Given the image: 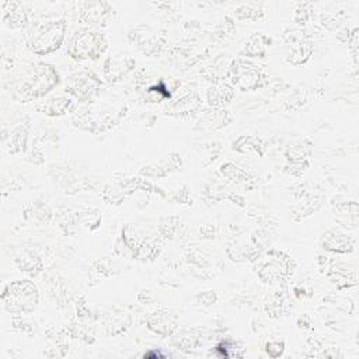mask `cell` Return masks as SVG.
<instances>
[{"instance_id":"cell-12","label":"cell","mask_w":359,"mask_h":359,"mask_svg":"<svg viewBox=\"0 0 359 359\" xmlns=\"http://www.w3.org/2000/svg\"><path fill=\"white\" fill-rule=\"evenodd\" d=\"M146 324L149 330L162 337H171L178 328V320L170 310H156L151 313L146 319Z\"/></svg>"},{"instance_id":"cell-1","label":"cell","mask_w":359,"mask_h":359,"mask_svg":"<svg viewBox=\"0 0 359 359\" xmlns=\"http://www.w3.org/2000/svg\"><path fill=\"white\" fill-rule=\"evenodd\" d=\"M61 83L59 72L49 64L37 62L23 71V76L13 80L9 92L20 103H28L49 95Z\"/></svg>"},{"instance_id":"cell-24","label":"cell","mask_w":359,"mask_h":359,"mask_svg":"<svg viewBox=\"0 0 359 359\" xmlns=\"http://www.w3.org/2000/svg\"><path fill=\"white\" fill-rule=\"evenodd\" d=\"M236 14L238 18H242V20H257L264 14V12L261 10V5L250 3V5H245L242 8H238L236 10Z\"/></svg>"},{"instance_id":"cell-21","label":"cell","mask_w":359,"mask_h":359,"mask_svg":"<svg viewBox=\"0 0 359 359\" xmlns=\"http://www.w3.org/2000/svg\"><path fill=\"white\" fill-rule=\"evenodd\" d=\"M16 261H17L21 271H24V273L37 274L38 271H41V268H42V262H41L40 257L36 253H32V251H24L23 254H20L16 258Z\"/></svg>"},{"instance_id":"cell-10","label":"cell","mask_w":359,"mask_h":359,"mask_svg":"<svg viewBox=\"0 0 359 359\" xmlns=\"http://www.w3.org/2000/svg\"><path fill=\"white\" fill-rule=\"evenodd\" d=\"M132 42L145 53L156 55L164 47V38H162L156 32L149 27L135 28L129 34Z\"/></svg>"},{"instance_id":"cell-17","label":"cell","mask_w":359,"mask_h":359,"mask_svg":"<svg viewBox=\"0 0 359 359\" xmlns=\"http://www.w3.org/2000/svg\"><path fill=\"white\" fill-rule=\"evenodd\" d=\"M313 51H314L313 42L308 38H301L299 41L292 44V48L286 56V61L289 65H293V66L305 65L310 59Z\"/></svg>"},{"instance_id":"cell-7","label":"cell","mask_w":359,"mask_h":359,"mask_svg":"<svg viewBox=\"0 0 359 359\" xmlns=\"http://www.w3.org/2000/svg\"><path fill=\"white\" fill-rule=\"evenodd\" d=\"M101 80L93 72H79L66 82L65 92L80 103H92L100 93Z\"/></svg>"},{"instance_id":"cell-20","label":"cell","mask_w":359,"mask_h":359,"mask_svg":"<svg viewBox=\"0 0 359 359\" xmlns=\"http://www.w3.org/2000/svg\"><path fill=\"white\" fill-rule=\"evenodd\" d=\"M269 45H271V38L262 33H254L240 52V58H264Z\"/></svg>"},{"instance_id":"cell-5","label":"cell","mask_w":359,"mask_h":359,"mask_svg":"<svg viewBox=\"0 0 359 359\" xmlns=\"http://www.w3.org/2000/svg\"><path fill=\"white\" fill-rule=\"evenodd\" d=\"M229 79L232 86L240 92H256L267 83V76L261 66L247 61L246 58H237L230 64Z\"/></svg>"},{"instance_id":"cell-27","label":"cell","mask_w":359,"mask_h":359,"mask_svg":"<svg viewBox=\"0 0 359 359\" xmlns=\"http://www.w3.org/2000/svg\"><path fill=\"white\" fill-rule=\"evenodd\" d=\"M285 343L284 341H268L265 345V352L269 358H280L284 355Z\"/></svg>"},{"instance_id":"cell-26","label":"cell","mask_w":359,"mask_h":359,"mask_svg":"<svg viewBox=\"0 0 359 359\" xmlns=\"http://www.w3.org/2000/svg\"><path fill=\"white\" fill-rule=\"evenodd\" d=\"M237 345L236 343L233 341H222L221 344L216 345V351L221 356H225V358H232V356H243L245 352H238L237 351Z\"/></svg>"},{"instance_id":"cell-11","label":"cell","mask_w":359,"mask_h":359,"mask_svg":"<svg viewBox=\"0 0 359 359\" xmlns=\"http://www.w3.org/2000/svg\"><path fill=\"white\" fill-rule=\"evenodd\" d=\"M320 245L325 251L336 254H349L355 249V238L340 230H330L321 236Z\"/></svg>"},{"instance_id":"cell-2","label":"cell","mask_w":359,"mask_h":359,"mask_svg":"<svg viewBox=\"0 0 359 359\" xmlns=\"http://www.w3.org/2000/svg\"><path fill=\"white\" fill-rule=\"evenodd\" d=\"M66 33L68 23L65 18L33 23L27 28L24 42L29 52L37 56H47L64 45Z\"/></svg>"},{"instance_id":"cell-3","label":"cell","mask_w":359,"mask_h":359,"mask_svg":"<svg viewBox=\"0 0 359 359\" xmlns=\"http://www.w3.org/2000/svg\"><path fill=\"white\" fill-rule=\"evenodd\" d=\"M108 48L106 36L95 28L76 29L68 38L66 55L73 61H97Z\"/></svg>"},{"instance_id":"cell-22","label":"cell","mask_w":359,"mask_h":359,"mask_svg":"<svg viewBox=\"0 0 359 359\" xmlns=\"http://www.w3.org/2000/svg\"><path fill=\"white\" fill-rule=\"evenodd\" d=\"M27 140H28L27 129L24 127H18L10 134V142L6 143V147L9 149L10 153H20L25 151Z\"/></svg>"},{"instance_id":"cell-28","label":"cell","mask_w":359,"mask_h":359,"mask_svg":"<svg viewBox=\"0 0 359 359\" xmlns=\"http://www.w3.org/2000/svg\"><path fill=\"white\" fill-rule=\"evenodd\" d=\"M198 299H201L203 305H212L214 302H216L218 297H216V295L214 292L208 290V292H203L202 295H199Z\"/></svg>"},{"instance_id":"cell-25","label":"cell","mask_w":359,"mask_h":359,"mask_svg":"<svg viewBox=\"0 0 359 359\" xmlns=\"http://www.w3.org/2000/svg\"><path fill=\"white\" fill-rule=\"evenodd\" d=\"M282 308H284V297H282V295L273 293L271 296H268L267 304H265V309L269 313V316H273V317L281 316Z\"/></svg>"},{"instance_id":"cell-23","label":"cell","mask_w":359,"mask_h":359,"mask_svg":"<svg viewBox=\"0 0 359 359\" xmlns=\"http://www.w3.org/2000/svg\"><path fill=\"white\" fill-rule=\"evenodd\" d=\"M195 333V330L178 333L173 343L183 349H193L201 344V336H197Z\"/></svg>"},{"instance_id":"cell-18","label":"cell","mask_w":359,"mask_h":359,"mask_svg":"<svg viewBox=\"0 0 359 359\" xmlns=\"http://www.w3.org/2000/svg\"><path fill=\"white\" fill-rule=\"evenodd\" d=\"M72 107L73 100L71 96H55L42 101L36 108L48 116H61L66 114Z\"/></svg>"},{"instance_id":"cell-13","label":"cell","mask_w":359,"mask_h":359,"mask_svg":"<svg viewBox=\"0 0 359 359\" xmlns=\"http://www.w3.org/2000/svg\"><path fill=\"white\" fill-rule=\"evenodd\" d=\"M234 97L233 86L225 82H216L206 90V101L214 108H223Z\"/></svg>"},{"instance_id":"cell-19","label":"cell","mask_w":359,"mask_h":359,"mask_svg":"<svg viewBox=\"0 0 359 359\" xmlns=\"http://www.w3.org/2000/svg\"><path fill=\"white\" fill-rule=\"evenodd\" d=\"M201 108V99L195 93H190L182 99L174 101L170 108H167V114L174 116H190Z\"/></svg>"},{"instance_id":"cell-9","label":"cell","mask_w":359,"mask_h":359,"mask_svg":"<svg viewBox=\"0 0 359 359\" xmlns=\"http://www.w3.org/2000/svg\"><path fill=\"white\" fill-rule=\"evenodd\" d=\"M114 17V9L107 2H86L80 8L79 20L92 27L107 25Z\"/></svg>"},{"instance_id":"cell-4","label":"cell","mask_w":359,"mask_h":359,"mask_svg":"<svg viewBox=\"0 0 359 359\" xmlns=\"http://www.w3.org/2000/svg\"><path fill=\"white\" fill-rule=\"evenodd\" d=\"M2 301L9 313L25 314L37 308L40 295L34 282L28 280L13 281L5 288Z\"/></svg>"},{"instance_id":"cell-16","label":"cell","mask_w":359,"mask_h":359,"mask_svg":"<svg viewBox=\"0 0 359 359\" xmlns=\"http://www.w3.org/2000/svg\"><path fill=\"white\" fill-rule=\"evenodd\" d=\"M230 121H232V115L229 114V111L222 108H214V110L203 111L198 124L202 127V129L216 131L229 125Z\"/></svg>"},{"instance_id":"cell-15","label":"cell","mask_w":359,"mask_h":359,"mask_svg":"<svg viewBox=\"0 0 359 359\" xmlns=\"http://www.w3.org/2000/svg\"><path fill=\"white\" fill-rule=\"evenodd\" d=\"M333 211L336 221L345 229H356L358 226V203L355 201L334 202Z\"/></svg>"},{"instance_id":"cell-14","label":"cell","mask_w":359,"mask_h":359,"mask_svg":"<svg viewBox=\"0 0 359 359\" xmlns=\"http://www.w3.org/2000/svg\"><path fill=\"white\" fill-rule=\"evenodd\" d=\"M28 5L21 2L3 3V23L10 28H18L28 24Z\"/></svg>"},{"instance_id":"cell-8","label":"cell","mask_w":359,"mask_h":359,"mask_svg":"<svg viewBox=\"0 0 359 359\" xmlns=\"http://www.w3.org/2000/svg\"><path fill=\"white\" fill-rule=\"evenodd\" d=\"M136 66L135 58L128 52H116L108 56L103 66V76L108 83L121 82Z\"/></svg>"},{"instance_id":"cell-6","label":"cell","mask_w":359,"mask_h":359,"mask_svg":"<svg viewBox=\"0 0 359 359\" xmlns=\"http://www.w3.org/2000/svg\"><path fill=\"white\" fill-rule=\"evenodd\" d=\"M293 267V260L288 254L280 250H271L258 260L256 271L264 282H278L292 275Z\"/></svg>"}]
</instances>
